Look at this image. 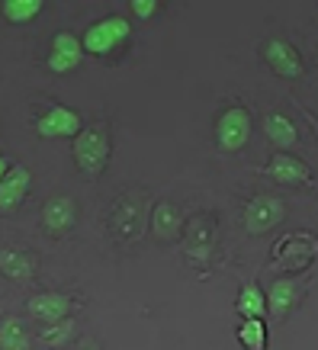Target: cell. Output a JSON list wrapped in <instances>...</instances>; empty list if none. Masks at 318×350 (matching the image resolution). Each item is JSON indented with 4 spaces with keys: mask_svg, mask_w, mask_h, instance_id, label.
<instances>
[{
    "mask_svg": "<svg viewBox=\"0 0 318 350\" xmlns=\"http://www.w3.org/2000/svg\"><path fill=\"white\" fill-rule=\"evenodd\" d=\"M264 135L274 142L276 148H293L299 142V129L293 126L289 116H280V113H270L264 119Z\"/></svg>",
    "mask_w": 318,
    "mask_h": 350,
    "instance_id": "cell-14",
    "label": "cell"
},
{
    "mask_svg": "<svg viewBox=\"0 0 318 350\" xmlns=\"http://www.w3.org/2000/svg\"><path fill=\"white\" fill-rule=\"evenodd\" d=\"M235 308H238V315H241V319H261V321H264V315H267V296H264V289L257 286V283H244L241 293H238V302H235Z\"/></svg>",
    "mask_w": 318,
    "mask_h": 350,
    "instance_id": "cell-15",
    "label": "cell"
},
{
    "mask_svg": "<svg viewBox=\"0 0 318 350\" xmlns=\"http://www.w3.org/2000/svg\"><path fill=\"white\" fill-rule=\"evenodd\" d=\"M84 58V45L75 32H58L52 39V52H49V71L52 75H68L75 71Z\"/></svg>",
    "mask_w": 318,
    "mask_h": 350,
    "instance_id": "cell-8",
    "label": "cell"
},
{
    "mask_svg": "<svg viewBox=\"0 0 318 350\" xmlns=\"http://www.w3.org/2000/svg\"><path fill=\"white\" fill-rule=\"evenodd\" d=\"M75 164L87 177H100L109 164V135L103 129H81L75 138Z\"/></svg>",
    "mask_w": 318,
    "mask_h": 350,
    "instance_id": "cell-2",
    "label": "cell"
},
{
    "mask_svg": "<svg viewBox=\"0 0 318 350\" xmlns=\"http://www.w3.org/2000/svg\"><path fill=\"white\" fill-rule=\"evenodd\" d=\"M0 13H3L7 23L23 26V23H32L42 13V0H3V3H0Z\"/></svg>",
    "mask_w": 318,
    "mask_h": 350,
    "instance_id": "cell-17",
    "label": "cell"
},
{
    "mask_svg": "<svg viewBox=\"0 0 318 350\" xmlns=\"http://www.w3.org/2000/svg\"><path fill=\"white\" fill-rule=\"evenodd\" d=\"M129 32H132V26H129L126 16H103L100 23H94L90 29L81 36V45H84L87 55H113L116 49H122L129 39Z\"/></svg>",
    "mask_w": 318,
    "mask_h": 350,
    "instance_id": "cell-1",
    "label": "cell"
},
{
    "mask_svg": "<svg viewBox=\"0 0 318 350\" xmlns=\"http://www.w3.org/2000/svg\"><path fill=\"white\" fill-rule=\"evenodd\" d=\"M264 62L270 64V71L280 77H287V81H299V77L306 75V64L299 58V52L287 39H267L264 42Z\"/></svg>",
    "mask_w": 318,
    "mask_h": 350,
    "instance_id": "cell-6",
    "label": "cell"
},
{
    "mask_svg": "<svg viewBox=\"0 0 318 350\" xmlns=\"http://www.w3.org/2000/svg\"><path fill=\"white\" fill-rule=\"evenodd\" d=\"M283 202L276 200V196H254V200L244 206V232L248 234H264L270 228L280 225L283 219Z\"/></svg>",
    "mask_w": 318,
    "mask_h": 350,
    "instance_id": "cell-5",
    "label": "cell"
},
{
    "mask_svg": "<svg viewBox=\"0 0 318 350\" xmlns=\"http://www.w3.org/2000/svg\"><path fill=\"white\" fill-rule=\"evenodd\" d=\"M75 222H77L75 200H68V196H52V200L42 206V225L52 234L71 232V228H75Z\"/></svg>",
    "mask_w": 318,
    "mask_h": 350,
    "instance_id": "cell-10",
    "label": "cell"
},
{
    "mask_svg": "<svg viewBox=\"0 0 318 350\" xmlns=\"http://www.w3.org/2000/svg\"><path fill=\"white\" fill-rule=\"evenodd\" d=\"M71 299L64 293H36V296L26 302V312L29 319L42 321V325H55V321H64L71 315Z\"/></svg>",
    "mask_w": 318,
    "mask_h": 350,
    "instance_id": "cell-9",
    "label": "cell"
},
{
    "mask_svg": "<svg viewBox=\"0 0 318 350\" xmlns=\"http://www.w3.org/2000/svg\"><path fill=\"white\" fill-rule=\"evenodd\" d=\"M7 170H10V161H7V158H3V154H0V180L7 177Z\"/></svg>",
    "mask_w": 318,
    "mask_h": 350,
    "instance_id": "cell-23",
    "label": "cell"
},
{
    "mask_svg": "<svg viewBox=\"0 0 318 350\" xmlns=\"http://www.w3.org/2000/svg\"><path fill=\"white\" fill-rule=\"evenodd\" d=\"M32 257L23 254V251H0V270H3V276H10V280H26V276H32Z\"/></svg>",
    "mask_w": 318,
    "mask_h": 350,
    "instance_id": "cell-19",
    "label": "cell"
},
{
    "mask_svg": "<svg viewBox=\"0 0 318 350\" xmlns=\"http://www.w3.org/2000/svg\"><path fill=\"white\" fill-rule=\"evenodd\" d=\"M151 228H155V234L164 238V241L177 238V232H181V215H177V209H174L170 202H158V209L151 215Z\"/></svg>",
    "mask_w": 318,
    "mask_h": 350,
    "instance_id": "cell-18",
    "label": "cell"
},
{
    "mask_svg": "<svg viewBox=\"0 0 318 350\" xmlns=\"http://www.w3.org/2000/svg\"><path fill=\"white\" fill-rule=\"evenodd\" d=\"M29 183H32V177L26 167L7 170V177L0 180V209H3V213H13L16 206H23L26 193H29Z\"/></svg>",
    "mask_w": 318,
    "mask_h": 350,
    "instance_id": "cell-13",
    "label": "cell"
},
{
    "mask_svg": "<svg viewBox=\"0 0 318 350\" xmlns=\"http://www.w3.org/2000/svg\"><path fill=\"white\" fill-rule=\"evenodd\" d=\"M81 129V113L71 107H49L36 119V132L42 138H77Z\"/></svg>",
    "mask_w": 318,
    "mask_h": 350,
    "instance_id": "cell-7",
    "label": "cell"
},
{
    "mask_svg": "<svg viewBox=\"0 0 318 350\" xmlns=\"http://www.w3.org/2000/svg\"><path fill=\"white\" fill-rule=\"evenodd\" d=\"M251 113L244 107H228L222 116L215 119V142L222 151H241L251 138Z\"/></svg>",
    "mask_w": 318,
    "mask_h": 350,
    "instance_id": "cell-3",
    "label": "cell"
},
{
    "mask_svg": "<svg viewBox=\"0 0 318 350\" xmlns=\"http://www.w3.org/2000/svg\"><path fill=\"white\" fill-rule=\"evenodd\" d=\"M238 344L244 350H267V325L261 319H244L238 328Z\"/></svg>",
    "mask_w": 318,
    "mask_h": 350,
    "instance_id": "cell-20",
    "label": "cell"
},
{
    "mask_svg": "<svg viewBox=\"0 0 318 350\" xmlns=\"http://www.w3.org/2000/svg\"><path fill=\"white\" fill-rule=\"evenodd\" d=\"M129 10L135 13L138 20H151V16L158 13V0H132V3H129Z\"/></svg>",
    "mask_w": 318,
    "mask_h": 350,
    "instance_id": "cell-22",
    "label": "cell"
},
{
    "mask_svg": "<svg viewBox=\"0 0 318 350\" xmlns=\"http://www.w3.org/2000/svg\"><path fill=\"white\" fill-rule=\"evenodd\" d=\"M267 174H270L276 183H283V187H302V183L312 180V174H308L306 164H302L299 158H293V154H287V151L274 154Z\"/></svg>",
    "mask_w": 318,
    "mask_h": 350,
    "instance_id": "cell-12",
    "label": "cell"
},
{
    "mask_svg": "<svg viewBox=\"0 0 318 350\" xmlns=\"http://www.w3.org/2000/svg\"><path fill=\"white\" fill-rule=\"evenodd\" d=\"M264 296H267V312L276 315V319H287L289 312L299 306V283L296 280L280 276V280L270 283V289H267Z\"/></svg>",
    "mask_w": 318,
    "mask_h": 350,
    "instance_id": "cell-11",
    "label": "cell"
},
{
    "mask_svg": "<svg viewBox=\"0 0 318 350\" xmlns=\"http://www.w3.org/2000/svg\"><path fill=\"white\" fill-rule=\"evenodd\" d=\"M315 257H318V238H312V234H289L274 251V260L280 267H287V270H306Z\"/></svg>",
    "mask_w": 318,
    "mask_h": 350,
    "instance_id": "cell-4",
    "label": "cell"
},
{
    "mask_svg": "<svg viewBox=\"0 0 318 350\" xmlns=\"http://www.w3.org/2000/svg\"><path fill=\"white\" fill-rule=\"evenodd\" d=\"M84 350H100V347H96V344H87V347Z\"/></svg>",
    "mask_w": 318,
    "mask_h": 350,
    "instance_id": "cell-24",
    "label": "cell"
},
{
    "mask_svg": "<svg viewBox=\"0 0 318 350\" xmlns=\"http://www.w3.org/2000/svg\"><path fill=\"white\" fill-rule=\"evenodd\" d=\"M39 338L49 344V347H64L68 340L75 338V321H55V325H42V331H39Z\"/></svg>",
    "mask_w": 318,
    "mask_h": 350,
    "instance_id": "cell-21",
    "label": "cell"
},
{
    "mask_svg": "<svg viewBox=\"0 0 318 350\" xmlns=\"http://www.w3.org/2000/svg\"><path fill=\"white\" fill-rule=\"evenodd\" d=\"M0 350H29V328L26 321L10 315L0 325Z\"/></svg>",
    "mask_w": 318,
    "mask_h": 350,
    "instance_id": "cell-16",
    "label": "cell"
}]
</instances>
